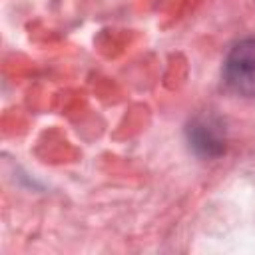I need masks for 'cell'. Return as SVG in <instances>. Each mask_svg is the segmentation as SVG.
Here are the masks:
<instances>
[{
  "label": "cell",
  "instance_id": "obj_1",
  "mask_svg": "<svg viewBox=\"0 0 255 255\" xmlns=\"http://www.w3.org/2000/svg\"><path fill=\"white\" fill-rule=\"evenodd\" d=\"M223 80L231 92L255 98V38L241 40L223 62Z\"/></svg>",
  "mask_w": 255,
  "mask_h": 255
},
{
  "label": "cell",
  "instance_id": "obj_2",
  "mask_svg": "<svg viewBox=\"0 0 255 255\" xmlns=\"http://www.w3.org/2000/svg\"><path fill=\"white\" fill-rule=\"evenodd\" d=\"M191 141L197 149H201L207 155L219 153L221 151V139L215 135V131L211 129L209 124H201V126H193L191 128Z\"/></svg>",
  "mask_w": 255,
  "mask_h": 255
}]
</instances>
